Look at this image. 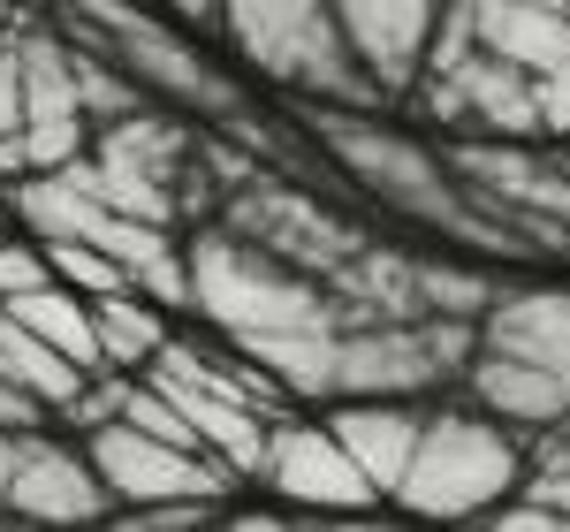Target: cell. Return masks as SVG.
I'll return each instance as SVG.
<instances>
[{
  "instance_id": "obj_1",
  "label": "cell",
  "mask_w": 570,
  "mask_h": 532,
  "mask_svg": "<svg viewBox=\"0 0 570 532\" xmlns=\"http://www.w3.org/2000/svg\"><path fill=\"white\" fill-rule=\"evenodd\" d=\"M312 130L327 137V152H335L373 198H389L395 214L434 221V228H449V236H464V244H480V252H532L525 236H502V228H510L502 214H487L480 198L449 190V176H441L411 137L373 130L365 115H343V107H335V115H312Z\"/></svg>"
},
{
  "instance_id": "obj_2",
  "label": "cell",
  "mask_w": 570,
  "mask_h": 532,
  "mask_svg": "<svg viewBox=\"0 0 570 532\" xmlns=\"http://www.w3.org/2000/svg\"><path fill=\"white\" fill-rule=\"evenodd\" d=\"M190 305L214 319L220 335H259V327H305V319H335L327 297L312 289V274L282 259L259 236H190Z\"/></svg>"
},
{
  "instance_id": "obj_3",
  "label": "cell",
  "mask_w": 570,
  "mask_h": 532,
  "mask_svg": "<svg viewBox=\"0 0 570 532\" xmlns=\"http://www.w3.org/2000/svg\"><path fill=\"white\" fill-rule=\"evenodd\" d=\"M220 23L274 85H305L320 99H381L335 23V0H220Z\"/></svg>"
},
{
  "instance_id": "obj_4",
  "label": "cell",
  "mask_w": 570,
  "mask_h": 532,
  "mask_svg": "<svg viewBox=\"0 0 570 532\" xmlns=\"http://www.w3.org/2000/svg\"><path fill=\"white\" fill-rule=\"evenodd\" d=\"M518 472L525 464H518V442L502 426L464 418V411H434L411 464H403V480L389 487V502L411 518H487L510 487H525Z\"/></svg>"
},
{
  "instance_id": "obj_5",
  "label": "cell",
  "mask_w": 570,
  "mask_h": 532,
  "mask_svg": "<svg viewBox=\"0 0 570 532\" xmlns=\"http://www.w3.org/2000/svg\"><path fill=\"white\" fill-rule=\"evenodd\" d=\"M69 46H91V53H107V61H122L145 91H168V99H183V107H206V115H236V85L228 77H214L190 46L168 31V23H153L145 8H130V0H69Z\"/></svg>"
},
{
  "instance_id": "obj_6",
  "label": "cell",
  "mask_w": 570,
  "mask_h": 532,
  "mask_svg": "<svg viewBox=\"0 0 570 532\" xmlns=\"http://www.w3.org/2000/svg\"><path fill=\"white\" fill-rule=\"evenodd\" d=\"M85 456L99 464V480H107V494L122 510H145V502H220L236 487V472L220 464L214 449L160 442V434H145L130 418H99Z\"/></svg>"
},
{
  "instance_id": "obj_7",
  "label": "cell",
  "mask_w": 570,
  "mask_h": 532,
  "mask_svg": "<svg viewBox=\"0 0 570 532\" xmlns=\"http://www.w3.org/2000/svg\"><path fill=\"white\" fill-rule=\"evenodd\" d=\"M259 480L282 502H297V510H373V502H389V494L365 480V464L343 449V434L335 426H305V418H282L274 426Z\"/></svg>"
},
{
  "instance_id": "obj_8",
  "label": "cell",
  "mask_w": 570,
  "mask_h": 532,
  "mask_svg": "<svg viewBox=\"0 0 570 532\" xmlns=\"http://www.w3.org/2000/svg\"><path fill=\"white\" fill-rule=\"evenodd\" d=\"M335 23L351 39L357 69L373 77V91H411L426 77L441 0H335Z\"/></svg>"
},
{
  "instance_id": "obj_9",
  "label": "cell",
  "mask_w": 570,
  "mask_h": 532,
  "mask_svg": "<svg viewBox=\"0 0 570 532\" xmlns=\"http://www.w3.org/2000/svg\"><path fill=\"white\" fill-rule=\"evenodd\" d=\"M23 145L31 168H61L85 152V91H77V53L53 31H23Z\"/></svg>"
},
{
  "instance_id": "obj_10",
  "label": "cell",
  "mask_w": 570,
  "mask_h": 532,
  "mask_svg": "<svg viewBox=\"0 0 570 532\" xmlns=\"http://www.w3.org/2000/svg\"><path fill=\"white\" fill-rule=\"evenodd\" d=\"M115 494H107V480H99V464H91L85 449H61L46 442L39 426L16 442V472H8V518H39V525H85V518H99Z\"/></svg>"
},
{
  "instance_id": "obj_11",
  "label": "cell",
  "mask_w": 570,
  "mask_h": 532,
  "mask_svg": "<svg viewBox=\"0 0 570 532\" xmlns=\"http://www.w3.org/2000/svg\"><path fill=\"white\" fill-rule=\"evenodd\" d=\"M441 381V351L426 327L411 319H365L343 327L335 351V396H419Z\"/></svg>"
},
{
  "instance_id": "obj_12",
  "label": "cell",
  "mask_w": 570,
  "mask_h": 532,
  "mask_svg": "<svg viewBox=\"0 0 570 532\" xmlns=\"http://www.w3.org/2000/svg\"><path fill=\"white\" fill-rule=\"evenodd\" d=\"M327 426H335L343 449L365 464V480L389 494L395 480H403V464H411L419 434H426V411H411V396H351Z\"/></svg>"
},
{
  "instance_id": "obj_13",
  "label": "cell",
  "mask_w": 570,
  "mask_h": 532,
  "mask_svg": "<svg viewBox=\"0 0 570 532\" xmlns=\"http://www.w3.org/2000/svg\"><path fill=\"white\" fill-rule=\"evenodd\" d=\"M487 351H510L548 365L570 388V289H510L502 305H487Z\"/></svg>"
},
{
  "instance_id": "obj_14",
  "label": "cell",
  "mask_w": 570,
  "mask_h": 532,
  "mask_svg": "<svg viewBox=\"0 0 570 532\" xmlns=\"http://www.w3.org/2000/svg\"><path fill=\"white\" fill-rule=\"evenodd\" d=\"M449 85L464 99V122H480L487 137H540V91H532V69L502 61V53H472L464 69H449Z\"/></svg>"
},
{
  "instance_id": "obj_15",
  "label": "cell",
  "mask_w": 570,
  "mask_h": 532,
  "mask_svg": "<svg viewBox=\"0 0 570 532\" xmlns=\"http://www.w3.org/2000/svg\"><path fill=\"white\" fill-rule=\"evenodd\" d=\"M472 31H480L487 53L548 77L570 53V8H548V0H472Z\"/></svg>"
},
{
  "instance_id": "obj_16",
  "label": "cell",
  "mask_w": 570,
  "mask_h": 532,
  "mask_svg": "<svg viewBox=\"0 0 570 532\" xmlns=\"http://www.w3.org/2000/svg\"><path fill=\"white\" fill-rule=\"evenodd\" d=\"M228 343H236L244 357H259L289 396H335V351H343V327H335V319L259 327V335H228Z\"/></svg>"
},
{
  "instance_id": "obj_17",
  "label": "cell",
  "mask_w": 570,
  "mask_h": 532,
  "mask_svg": "<svg viewBox=\"0 0 570 532\" xmlns=\"http://www.w3.org/2000/svg\"><path fill=\"white\" fill-rule=\"evenodd\" d=\"M472 388H480V403L494 418H518V426H556V418H570V388L548 365H532V357L487 351L472 365Z\"/></svg>"
},
{
  "instance_id": "obj_18",
  "label": "cell",
  "mask_w": 570,
  "mask_h": 532,
  "mask_svg": "<svg viewBox=\"0 0 570 532\" xmlns=\"http://www.w3.org/2000/svg\"><path fill=\"white\" fill-rule=\"evenodd\" d=\"M0 312H16L31 335H46L53 351H69L85 365L91 381L107 373V351H99V319H91V297L85 289H69V282H39V289H16V297H0Z\"/></svg>"
},
{
  "instance_id": "obj_19",
  "label": "cell",
  "mask_w": 570,
  "mask_h": 532,
  "mask_svg": "<svg viewBox=\"0 0 570 532\" xmlns=\"http://www.w3.org/2000/svg\"><path fill=\"white\" fill-rule=\"evenodd\" d=\"M0 373L16 381V388H31L46 411H69V403L91 388V373L77 365L69 351H53L46 335H31L16 312H0Z\"/></svg>"
},
{
  "instance_id": "obj_20",
  "label": "cell",
  "mask_w": 570,
  "mask_h": 532,
  "mask_svg": "<svg viewBox=\"0 0 570 532\" xmlns=\"http://www.w3.org/2000/svg\"><path fill=\"white\" fill-rule=\"evenodd\" d=\"M53 176H69L77 190H91V198H107L115 214H137V221H176V190L160 176H145V168H130V160H115V152H77V160H61Z\"/></svg>"
},
{
  "instance_id": "obj_21",
  "label": "cell",
  "mask_w": 570,
  "mask_h": 532,
  "mask_svg": "<svg viewBox=\"0 0 570 532\" xmlns=\"http://www.w3.org/2000/svg\"><path fill=\"white\" fill-rule=\"evenodd\" d=\"M91 319H99V351H107V365H122V373L153 365V357H160V343H168V319L153 312V297H145V289L91 297Z\"/></svg>"
},
{
  "instance_id": "obj_22",
  "label": "cell",
  "mask_w": 570,
  "mask_h": 532,
  "mask_svg": "<svg viewBox=\"0 0 570 532\" xmlns=\"http://www.w3.org/2000/svg\"><path fill=\"white\" fill-rule=\"evenodd\" d=\"M46 244V266H53V282H69V289H85V297H115V289H137L130 266L115 259V252H99L85 236H39Z\"/></svg>"
},
{
  "instance_id": "obj_23",
  "label": "cell",
  "mask_w": 570,
  "mask_h": 532,
  "mask_svg": "<svg viewBox=\"0 0 570 532\" xmlns=\"http://www.w3.org/2000/svg\"><path fill=\"white\" fill-rule=\"evenodd\" d=\"M77 91H85V115H137V77L122 69V61H107V53H77Z\"/></svg>"
},
{
  "instance_id": "obj_24",
  "label": "cell",
  "mask_w": 570,
  "mask_h": 532,
  "mask_svg": "<svg viewBox=\"0 0 570 532\" xmlns=\"http://www.w3.org/2000/svg\"><path fill=\"white\" fill-rule=\"evenodd\" d=\"M419 297H426V312L487 319V305H494V282H487V274H456V266H419Z\"/></svg>"
},
{
  "instance_id": "obj_25",
  "label": "cell",
  "mask_w": 570,
  "mask_h": 532,
  "mask_svg": "<svg viewBox=\"0 0 570 532\" xmlns=\"http://www.w3.org/2000/svg\"><path fill=\"white\" fill-rule=\"evenodd\" d=\"M53 282V266H46V244H0V297H16V289H39Z\"/></svg>"
},
{
  "instance_id": "obj_26",
  "label": "cell",
  "mask_w": 570,
  "mask_h": 532,
  "mask_svg": "<svg viewBox=\"0 0 570 532\" xmlns=\"http://www.w3.org/2000/svg\"><path fill=\"white\" fill-rule=\"evenodd\" d=\"M23 130V46L0 31V137Z\"/></svg>"
},
{
  "instance_id": "obj_27",
  "label": "cell",
  "mask_w": 570,
  "mask_h": 532,
  "mask_svg": "<svg viewBox=\"0 0 570 532\" xmlns=\"http://www.w3.org/2000/svg\"><path fill=\"white\" fill-rule=\"evenodd\" d=\"M532 91H540V130L570 137V53L548 69V77H532Z\"/></svg>"
},
{
  "instance_id": "obj_28",
  "label": "cell",
  "mask_w": 570,
  "mask_h": 532,
  "mask_svg": "<svg viewBox=\"0 0 570 532\" xmlns=\"http://www.w3.org/2000/svg\"><path fill=\"white\" fill-rule=\"evenodd\" d=\"M46 418H53V411H46V403L31 396V388H16V381L0 373V426H16V434H31V426H46Z\"/></svg>"
},
{
  "instance_id": "obj_29",
  "label": "cell",
  "mask_w": 570,
  "mask_h": 532,
  "mask_svg": "<svg viewBox=\"0 0 570 532\" xmlns=\"http://www.w3.org/2000/svg\"><path fill=\"white\" fill-rule=\"evenodd\" d=\"M168 16H183V23H214L220 16V0H160Z\"/></svg>"
},
{
  "instance_id": "obj_30",
  "label": "cell",
  "mask_w": 570,
  "mask_h": 532,
  "mask_svg": "<svg viewBox=\"0 0 570 532\" xmlns=\"http://www.w3.org/2000/svg\"><path fill=\"white\" fill-rule=\"evenodd\" d=\"M16 442H23V434H16V426H0V502H8V472H16Z\"/></svg>"
},
{
  "instance_id": "obj_31",
  "label": "cell",
  "mask_w": 570,
  "mask_h": 532,
  "mask_svg": "<svg viewBox=\"0 0 570 532\" xmlns=\"http://www.w3.org/2000/svg\"><path fill=\"white\" fill-rule=\"evenodd\" d=\"M0 31H8V0H0Z\"/></svg>"
}]
</instances>
